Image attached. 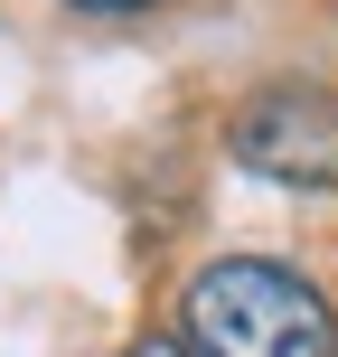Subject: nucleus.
<instances>
[{"instance_id": "1", "label": "nucleus", "mask_w": 338, "mask_h": 357, "mask_svg": "<svg viewBox=\"0 0 338 357\" xmlns=\"http://www.w3.org/2000/svg\"><path fill=\"white\" fill-rule=\"evenodd\" d=\"M178 339L188 357H338V310L272 254H216L178 282Z\"/></svg>"}, {"instance_id": "2", "label": "nucleus", "mask_w": 338, "mask_h": 357, "mask_svg": "<svg viewBox=\"0 0 338 357\" xmlns=\"http://www.w3.org/2000/svg\"><path fill=\"white\" fill-rule=\"evenodd\" d=\"M226 160L263 188H301V197H338V85H254L226 113Z\"/></svg>"}, {"instance_id": "3", "label": "nucleus", "mask_w": 338, "mask_h": 357, "mask_svg": "<svg viewBox=\"0 0 338 357\" xmlns=\"http://www.w3.org/2000/svg\"><path fill=\"white\" fill-rule=\"evenodd\" d=\"M123 357H188V339H178V329H151V339H132Z\"/></svg>"}, {"instance_id": "4", "label": "nucleus", "mask_w": 338, "mask_h": 357, "mask_svg": "<svg viewBox=\"0 0 338 357\" xmlns=\"http://www.w3.org/2000/svg\"><path fill=\"white\" fill-rule=\"evenodd\" d=\"M75 10H104V19H132V10H160V0H75Z\"/></svg>"}]
</instances>
